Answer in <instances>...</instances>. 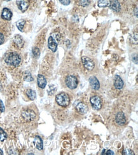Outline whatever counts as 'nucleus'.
<instances>
[{
	"instance_id": "nucleus-1",
	"label": "nucleus",
	"mask_w": 138,
	"mask_h": 155,
	"mask_svg": "<svg viewBox=\"0 0 138 155\" xmlns=\"http://www.w3.org/2000/svg\"><path fill=\"white\" fill-rule=\"evenodd\" d=\"M5 61L8 65L16 67L21 63V58L18 54L15 52H10L5 56Z\"/></svg>"
},
{
	"instance_id": "nucleus-2",
	"label": "nucleus",
	"mask_w": 138,
	"mask_h": 155,
	"mask_svg": "<svg viewBox=\"0 0 138 155\" xmlns=\"http://www.w3.org/2000/svg\"><path fill=\"white\" fill-rule=\"evenodd\" d=\"M61 40V35L58 33L52 34L48 40V47L53 52H56L57 50L58 44Z\"/></svg>"
},
{
	"instance_id": "nucleus-21",
	"label": "nucleus",
	"mask_w": 138,
	"mask_h": 155,
	"mask_svg": "<svg viewBox=\"0 0 138 155\" xmlns=\"http://www.w3.org/2000/svg\"><path fill=\"white\" fill-rule=\"evenodd\" d=\"M109 5V2L108 0H99L98 1V6L99 7H106Z\"/></svg>"
},
{
	"instance_id": "nucleus-6",
	"label": "nucleus",
	"mask_w": 138,
	"mask_h": 155,
	"mask_svg": "<svg viewBox=\"0 0 138 155\" xmlns=\"http://www.w3.org/2000/svg\"><path fill=\"white\" fill-rule=\"evenodd\" d=\"M22 116L25 121H31L36 118V115L33 111L31 110V109H27L22 111Z\"/></svg>"
},
{
	"instance_id": "nucleus-3",
	"label": "nucleus",
	"mask_w": 138,
	"mask_h": 155,
	"mask_svg": "<svg viewBox=\"0 0 138 155\" xmlns=\"http://www.w3.org/2000/svg\"><path fill=\"white\" fill-rule=\"evenodd\" d=\"M56 101L57 104L62 107H67L70 103L69 95L65 92H61L56 97Z\"/></svg>"
},
{
	"instance_id": "nucleus-26",
	"label": "nucleus",
	"mask_w": 138,
	"mask_h": 155,
	"mask_svg": "<svg viewBox=\"0 0 138 155\" xmlns=\"http://www.w3.org/2000/svg\"><path fill=\"white\" fill-rule=\"evenodd\" d=\"M102 155H114L115 153L113 151L109 150H104L101 153Z\"/></svg>"
},
{
	"instance_id": "nucleus-15",
	"label": "nucleus",
	"mask_w": 138,
	"mask_h": 155,
	"mask_svg": "<svg viewBox=\"0 0 138 155\" xmlns=\"http://www.w3.org/2000/svg\"><path fill=\"white\" fill-rule=\"evenodd\" d=\"M124 85V83L122 79L118 75H116L115 77V82H114V86L115 88L118 90H121L123 88Z\"/></svg>"
},
{
	"instance_id": "nucleus-4",
	"label": "nucleus",
	"mask_w": 138,
	"mask_h": 155,
	"mask_svg": "<svg viewBox=\"0 0 138 155\" xmlns=\"http://www.w3.org/2000/svg\"><path fill=\"white\" fill-rule=\"evenodd\" d=\"M65 83H66V86L69 88L73 90L77 87L78 81L77 78L75 76L69 75L66 77V78L65 80Z\"/></svg>"
},
{
	"instance_id": "nucleus-24",
	"label": "nucleus",
	"mask_w": 138,
	"mask_h": 155,
	"mask_svg": "<svg viewBox=\"0 0 138 155\" xmlns=\"http://www.w3.org/2000/svg\"><path fill=\"white\" fill-rule=\"evenodd\" d=\"M32 53L35 58H39V55H40V50L37 47H34L32 48Z\"/></svg>"
},
{
	"instance_id": "nucleus-32",
	"label": "nucleus",
	"mask_w": 138,
	"mask_h": 155,
	"mask_svg": "<svg viewBox=\"0 0 138 155\" xmlns=\"http://www.w3.org/2000/svg\"><path fill=\"white\" fill-rule=\"evenodd\" d=\"M4 1H5V2H10V1H11V0H4Z\"/></svg>"
},
{
	"instance_id": "nucleus-22",
	"label": "nucleus",
	"mask_w": 138,
	"mask_h": 155,
	"mask_svg": "<svg viewBox=\"0 0 138 155\" xmlns=\"http://www.w3.org/2000/svg\"><path fill=\"white\" fill-rule=\"evenodd\" d=\"M7 138V135L6 132L3 130V129L0 127V141L3 142Z\"/></svg>"
},
{
	"instance_id": "nucleus-5",
	"label": "nucleus",
	"mask_w": 138,
	"mask_h": 155,
	"mask_svg": "<svg viewBox=\"0 0 138 155\" xmlns=\"http://www.w3.org/2000/svg\"><path fill=\"white\" fill-rule=\"evenodd\" d=\"M90 102L92 107L95 110H100L102 107L101 99L99 96L95 95L90 97Z\"/></svg>"
},
{
	"instance_id": "nucleus-10",
	"label": "nucleus",
	"mask_w": 138,
	"mask_h": 155,
	"mask_svg": "<svg viewBox=\"0 0 138 155\" xmlns=\"http://www.w3.org/2000/svg\"><path fill=\"white\" fill-rule=\"evenodd\" d=\"M115 120L116 124L120 126H123L126 124V120L125 117V114L122 111L118 112L116 115Z\"/></svg>"
},
{
	"instance_id": "nucleus-17",
	"label": "nucleus",
	"mask_w": 138,
	"mask_h": 155,
	"mask_svg": "<svg viewBox=\"0 0 138 155\" xmlns=\"http://www.w3.org/2000/svg\"><path fill=\"white\" fill-rule=\"evenodd\" d=\"M33 143L37 150L41 151L43 149V142L40 137L36 136L34 139Z\"/></svg>"
},
{
	"instance_id": "nucleus-11",
	"label": "nucleus",
	"mask_w": 138,
	"mask_h": 155,
	"mask_svg": "<svg viewBox=\"0 0 138 155\" xmlns=\"http://www.w3.org/2000/svg\"><path fill=\"white\" fill-rule=\"evenodd\" d=\"M37 82L38 85L40 88H45L46 85H47V80L45 78V76L42 74H38L37 76Z\"/></svg>"
},
{
	"instance_id": "nucleus-28",
	"label": "nucleus",
	"mask_w": 138,
	"mask_h": 155,
	"mask_svg": "<svg viewBox=\"0 0 138 155\" xmlns=\"http://www.w3.org/2000/svg\"><path fill=\"white\" fill-rule=\"evenodd\" d=\"M59 2H60V3L62 5L67 6V5H69L70 4L71 0H59Z\"/></svg>"
},
{
	"instance_id": "nucleus-18",
	"label": "nucleus",
	"mask_w": 138,
	"mask_h": 155,
	"mask_svg": "<svg viewBox=\"0 0 138 155\" xmlns=\"http://www.w3.org/2000/svg\"><path fill=\"white\" fill-rule=\"evenodd\" d=\"M26 95H27L28 98L31 101H34L36 99V94L34 90H32L31 89H28L26 90Z\"/></svg>"
},
{
	"instance_id": "nucleus-12",
	"label": "nucleus",
	"mask_w": 138,
	"mask_h": 155,
	"mask_svg": "<svg viewBox=\"0 0 138 155\" xmlns=\"http://www.w3.org/2000/svg\"><path fill=\"white\" fill-rule=\"evenodd\" d=\"M76 109L77 111L81 114H86L88 111L87 106L85 104H84V103H83V102L78 103L77 106H76Z\"/></svg>"
},
{
	"instance_id": "nucleus-16",
	"label": "nucleus",
	"mask_w": 138,
	"mask_h": 155,
	"mask_svg": "<svg viewBox=\"0 0 138 155\" xmlns=\"http://www.w3.org/2000/svg\"><path fill=\"white\" fill-rule=\"evenodd\" d=\"M2 17L4 20L6 21H10L12 17V12L10 11V9L7 8H5L3 10Z\"/></svg>"
},
{
	"instance_id": "nucleus-19",
	"label": "nucleus",
	"mask_w": 138,
	"mask_h": 155,
	"mask_svg": "<svg viewBox=\"0 0 138 155\" xmlns=\"http://www.w3.org/2000/svg\"><path fill=\"white\" fill-rule=\"evenodd\" d=\"M23 78H24V80L25 81H28V82H31L33 81V78H32L31 73L28 71H25L24 73L23 74Z\"/></svg>"
},
{
	"instance_id": "nucleus-30",
	"label": "nucleus",
	"mask_w": 138,
	"mask_h": 155,
	"mask_svg": "<svg viewBox=\"0 0 138 155\" xmlns=\"http://www.w3.org/2000/svg\"><path fill=\"white\" fill-rule=\"evenodd\" d=\"M4 41H5L4 36H3V35L2 33H0V45L3 44Z\"/></svg>"
},
{
	"instance_id": "nucleus-31",
	"label": "nucleus",
	"mask_w": 138,
	"mask_h": 155,
	"mask_svg": "<svg viewBox=\"0 0 138 155\" xmlns=\"http://www.w3.org/2000/svg\"><path fill=\"white\" fill-rule=\"evenodd\" d=\"M2 154H3V152L1 149H0V155H2Z\"/></svg>"
},
{
	"instance_id": "nucleus-23",
	"label": "nucleus",
	"mask_w": 138,
	"mask_h": 155,
	"mask_svg": "<svg viewBox=\"0 0 138 155\" xmlns=\"http://www.w3.org/2000/svg\"><path fill=\"white\" fill-rule=\"evenodd\" d=\"M130 42L133 44H137V33H134L133 35L130 36Z\"/></svg>"
},
{
	"instance_id": "nucleus-13",
	"label": "nucleus",
	"mask_w": 138,
	"mask_h": 155,
	"mask_svg": "<svg viewBox=\"0 0 138 155\" xmlns=\"http://www.w3.org/2000/svg\"><path fill=\"white\" fill-rule=\"evenodd\" d=\"M13 41H14V43L15 44L16 46L21 48L23 47L24 45V41L23 40V38L19 35H17L14 37V39H13Z\"/></svg>"
},
{
	"instance_id": "nucleus-9",
	"label": "nucleus",
	"mask_w": 138,
	"mask_h": 155,
	"mask_svg": "<svg viewBox=\"0 0 138 155\" xmlns=\"http://www.w3.org/2000/svg\"><path fill=\"white\" fill-rule=\"evenodd\" d=\"M89 83L90 87L93 89L95 90H98L100 88V83L96 76H90L89 78Z\"/></svg>"
},
{
	"instance_id": "nucleus-27",
	"label": "nucleus",
	"mask_w": 138,
	"mask_h": 155,
	"mask_svg": "<svg viewBox=\"0 0 138 155\" xmlns=\"http://www.w3.org/2000/svg\"><path fill=\"white\" fill-rule=\"evenodd\" d=\"M123 154H126V155H134V152H133L132 150H130V149H126V150H124V151H123Z\"/></svg>"
},
{
	"instance_id": "nucleus-20",
	"label": "nucleus",
	"mask_w": 138,
	"mask_h": 155,
	"mask_svg": "<svg viewBox=\"0 0 138 155\" xmlns=\"http://www.w3.org/2000/svg\"><path fill=\"white\" fill-rule=\"evenodd\" d=\"M25 21L24 20V19H21V20L18 21L17 22H16V25H17V28H18V29L21 31V32H23V29H24V27L25 25Z\"/></svg>"
},
{
	"instance_id": "nucleus-14",
	"label": "nucleus",
	"mask_w": 138,
	"mask_h": 155,
	"mask_svg": "<svg viewBox=\"0 0 138 155\" xmlns=\"http://www.w3.org/2000/svg\"><path fill=\"white\" fill-rule=\"evenodd\" d=\"M109 6L111 9L116 12H120L121 9L120 2L118 0H110Z\"/></svg>"
},
{
	"instance_id": "nucleus-29",
	"label": "nucleus",
	"mask_w": 138,
	"mask_h": 155,
	"mask_svg": "<svg viewBox=\"0 0 138 155\" xmlns=\"http://www.w3.org/2000/svg\"><path fill=\"white\" fill-rule=\"evenodd\" d=\"M5 106L3 104V103L2 101L0 100V111L3 113L5 111Z\"/></svg>"
},
{
	"instance_id": "nucleus-25",
	"label": "nucleus",
	"mask_w": 138,
	"mask_h": 155,
	"mask_svg": "<svg viewBox=\"0 0 138 155\" xmlns=\"http://www.w3.org/2000/svg\"><path fill=\"white\" fill-rule=\"evenodd\" d=\"M79 3H80V5L83 6V7H86V6H87L89 3H90V2L89 0H80L79 1Z\"/></svg>"
},
{
	"instance_id": "nucleus-7",
	"label": "nucleus",
	"mask_w": 138,
	"mask_h": 155,
	"mask_svg": "<svg viewBox=\"0 0 138 155\" xmlns=\"http://www.w3.org/2000/svg\"><path fill=\"white\" fill-rule=\"evenodd\" d=\"M82 61L85 68L87 69L88 71H92L95 67V64L94 61L88 57H86V56L82 57Z\"/></svg>"
},
{
	"instance_id": "nucleus-8",
	"label": "nucleus",
	"mask_w": 138,
	"mask_h": 155,
	"mask_svg": "<svg viewBox=\"0 0 138 155\" xmlns=\"http://www.w3.org/2000/svg\"><path fill=\"white\" fill-rule=\"evenodd\" d=\"M16 3L18 8L22 12L28 10L29 5L28 0H17Z\"/></svg>"
}]
</instances>
